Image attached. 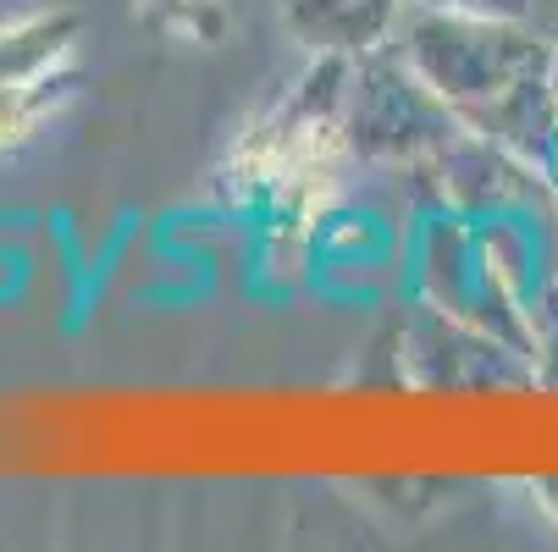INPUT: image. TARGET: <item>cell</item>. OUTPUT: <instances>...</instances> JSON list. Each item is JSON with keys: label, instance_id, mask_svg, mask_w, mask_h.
Listing matches in <instances>:
<instances>
[{"label": "cell", "instance_id": "1", "mask_svg": "<svg viewBox=\"0 0 558 552\" xmlns=\"http://www.w3.org/2000/svg\"><path fill=\"white\" fill-rule=\"evenodd\" d=\"M282 12L299 28V39L327 45V50H354V45L376 39L392 0H282Z\"/></svg>", "mask_w": 558, "mask_h": 552}]
</instances>
